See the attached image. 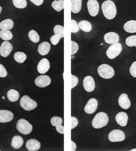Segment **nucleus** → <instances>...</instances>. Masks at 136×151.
<instances>
[{"label": "nucleus", "instance_id": "obj_12", "mask_svg": "<svg viewBox=\"0 0 136 151\" xmlns=\"http://www.w3.org/2000/svg\"><path fill=\"white\" fill-rule=\"evenodd\" d=\"M12 45L8 41L3 42L0 47V55L4 58L9 55L12 51Z\"/></svg>", "mask_w": 136, "mask_h": 151}, {"label": "nucleus", "instance_id": "obj_11", "mask_svg": "<svg viewBox=\"0 0 136 151\" xmlns=\"http://www.w3.org/2000/svg\"><path fill=\"white\" fill-rule=\"evenodd\" d=\"M98 101L96 98L90 99L86 105L84 110L87 114H93L97 109Z\"/></svg>", "mask_w": 136, "mask_h": 151}, {"label": "nucleus", "instance_id": "obj_27", "mask_svg": "<svg viewBox=\"0 0 136 151\" xmlns=\"http://www.w3.org/2000/svg\"><path fill=\"white\" fill-rule=\"evenodd\" d=\"M0 38L3 40L8 41L13 38V35L8 30H1L0 31Z\"/></svg>", "mask_w": 136, "mask_h": 151}, {"label": "nucleus", "instance_id": "obj_36", "mask_svg": "<svg viewBox=\"0 0 136 151\" xmlns=\"http://www.w3.org/2000/svg\"><path fill=\"white\" fill-rule=\"evenodd\" d=\"M71 43H72V52H71V54L72 55H74L75 54H76L78 50L79 47L78 45V43L74 41H71Z\"/></svg>", "mask_w": 136, "mask_h": 151}, {"label": "nucleus", "instance_id": "obj_7", "mask_svg": "<svg viewBox=\"0 0 136 151\" xmlns=\"http://www.w3.org/2000/svg\"><path fill=\"white\" fill-rule=\"evenodd\" d=\"M125 134L120 130H114L109 132L108 139L111 142H121L125 139Z\"/></svg>", "mask_w": 136, "mask_h": 151}, {"label": "nucleus", "instance_id": "obj_34", "mask_svg": "<svg viewBox=\"0 0 136 151\" xmlns=\"http://www.w3.org/2000/svg\"><path fill=\"white\" fill-rule=\"evenodd\" d=\"M71 25H72V28H71V32L72 33H78L79 31V26L78 24L77 23V22L75 20L72 19L71 20Z\"/></svg>", "mask_w": 136, "mask_h": 151}, {"label": "nucleus", "instance_id": "obj_14", "mask_svg": "<svg viewBox=\"0 0 136 151\" xmlns=\"http://www.w3.org/2000/svg\"><path fill=\"white\" fill-rule=\"evenodd\" d=\"M50 68L49 60L46 58H43L39 62L37 65V71L40 74L46 73Z\"/></svg>", "mask_w": 136, "mask_h": 151}, {"label": "nucleus", "instance_id": "obj_25", "mask_svg": "<svg viewBox=\"0 0 136 151\" xmlns=\"http://www.w3.org/2000/svg\"><path fill=\"white\" fill-rule=\"evenodd\" d=\"M7 97L8 99L12 102H15L17 101L19 98V93L18 91L12 89L8 91L7 93Z\"/></svg>", "mask_w": 136, "mask_h": 151}, {"label": "nucleus", "instance_id": "obj_10", "mask_svg": "<svg viewBox=\"0 0 136 151\" xmlns=\"http://www.w3.org/2000/svg\"><path fill=\"white\" fill-rule=\"evenodd\" d=\"M35 84L41 88H45L50 85L51 83V78L47 75H41L37 77L35 81Z\"/></svg>", "mask_w": 136, "mask_h": 151}, {"label": "nucleus", "instance_id": "obj_22", "mask_svg": "<svg viewBox=\"0 0 136 151\" xmlns=\"http://www.w3.org/2000/svg\"><path fill=\"white\" fill-rule=\"evenodd\" d=\"M14 26V21L11 19H5L0 23L1 30H11Z\"/></svg>", "mask_w": 136, "mask_h": 151}, {"label": "nucleus", "instance_id": "obj_20", "mask_svg": "<svg viewBox=\"0 0 136 151\" xmlns=\"http://www.w3.org/2000/svg\"><path fill=\"white\" fill-rule=\"evenodd\" d=\"M124 30L129 33H136V20H129L124 23Z\"/></svg>", "mask_w": 136, "mask_h": 151}, {"label": "nucleus", "instance_id": "obj_8", "mask_svg": "<svg viewBox=\"0 0 136 151\" xmlns=\"http://www.w3.org/2000/svg\"><path fill=\"white\" fill-rule=\"evenodd\" d=\"M89 14L91 17H96L99 12V5L97 0H89L87 3Z\"/></svg>", "mask_w": 136, "mask_h": 151}, {"label": "nucleus", "instance_id": "obj_43", "mask_svg": "<svg viewBox=\"0 0 136 151\" xmlns=\"http://www.w3.org/2000/svg\"><path fill=\"white\" fill-rule=\"evenodd\" d=\"M71 142H72V150H71L72 151H76V148H77L76 143L74 141H72Z\"/></svg>", "mask_w": 136, "mask_h": 151}, {"label": "nucleus", "instance_id": "obj_28", "mask_svg": "<svg viewBox=\"0 0 136 151\" xmlns=\"http://www.w3.org/2000/svg\"><path fill=\"white\" fill-rule=\"evenodd\" d=\"M27 58L26 55L22 52H17L14 54V59L17 62L22 63H23Z\"/></svg>", "mask_w": 136, "mask_h": 151}, {"label": "nucleus", "instance_id": "obj_39", "mask_svg": "<svg viewBox=\"0 0 136 151\" xmlns=\"http://www.w3.org/2000/svg\"><path fill=\"white\" fill-rule=\"evenodd\" d=\"M72 89L74 88L76 86H77L78 83V77H76V76L72 75Z\"/></svg>", "mask_w": 136, "mask_h": 151}, {"label": "nucleus", "instance_id": "obj_33", "mask_svg": "<svg viewBox=\"0 0 136 151\" xmlns=\"http://www.w3.org/2000/svg\"><path fill=\"white\" fill-rule=\"evenodd\" d=\"M63 29H64V27L63 26H61V25H55L54 27V32L55 34H57L60 35L61 37L62 38H63L64 37V35H63Z\"/></svg>", "mask_w": 136, "mask_h": 151}, {"label": "nucleus", "instance_id": "obj_45", "mask_svg": "<svg viewBox=\"0 0 136 151\" xmlns=\"http://www.w3.org/2000/svg\"><path fill=\"white\" fill-rule=\"evenodd\" d=\"M131 151H136V148H135V149H133V150H132Z\"/></svg>", "mask_w": 136, "mask_h": 151}, {"label": "nucleus", "instance_id": "obj_40", "mask_svg": "<svg viewBox=\"0 0 136 151\" xmlns=\"http://www.w3.org/2000/svg\"><path fill=\"white\" fill-rule=\"evenodd\" d=\"M71 119H72V129H73L78 126V119L74 116H72Z\"/></svg>", "mask_w": 136, "mask_h": 151}, {"label": "nucleus", "instance_id": "obj_19", "mask_svg": "<svg viewBox=\"0 0 136 151\" xmlns=\"http://www.w3.org/2000/svg\"><path fill=\"white\" fill-rule=\"evenodd\" d=\"M51 50V45L48 42L44 41L41 42L39 45L38 51L39 53L42 56L47 55Z\"/></svg>", "mask_w": 136, "mask_h": 151}, {"label": "nucleus", "instance_id": "obj_31", "mask_svg": "<svg viewBox=\"0 0 136 151\" xmlns=\"http://www.w3.org/2000/svg\"><path fill=\"white\" fill-rule=\"evenodd\" d=\"M126 44L130 47H136V35L129 36L126 39Z\"/></svg>", "mask_w": 136, "mask_h": 151}, {"label": "nucleus", "instance_id": "obj_2", "mask_svg": "<svg viewBox=\"0 0 136 151\" xmlns=\"http://www.w3.org/2000/svg\"><path fill=\"white\" fill-rule=\"evenodd\" d=\"M109 122V117L106 113L99 112L94 117L92 126L94 129H101L106 126Z\"/></svg>", "mask_w": 136, "mask_h": 151}, {"label": "nucleus", "instance_id": "obj_37", "mask_svg": "<svg viewBox=\"0 0 136 151\" xmlns=\"http://www.w3.org/2000/svg\"><path fill=\"white\" fill-rule=\"evenodd\" d=\"M130 73L133 77L136 78V61L132 64L130 68Z\"/></svg>", "mask_w": 136, "mask_h": 151}, {"label": "nucleus", "instance_id": "obj_41", "mask_svg": "<svg viewBox=\"0 0 136 151\" xmlns=\"http://www.w3.org/2000/svg\"><path fill=\"white\" fill-rule=\"evenodd\" d=\"M56 130L57 131L61 134H63L64 133V127L63 126H62V124H59L58 126H57L56 127Z\"/></svg>", "mask_w": 136, "mask_h": 151}, {"label": "nucleus", "instance_id": "obj_23", "mask_svg": "<svg viewBox=\"0 0 136 151\" xmlns=\"http://www.w3.org/2000/svg\"><path fill=\"white\" fill-rule=\"evenodd\" d=\"M82 0H71V11L73 14H78L81 9Z\"/></svg>", "mask_w": 136, "mask_h": 151}, {"label": "nucleus", "instance_id": "obj_4", "mask_svg": "<svg viewBox=\"0 0 136 151\" xmlns=\"http://www.w3.org/2000/svg\"><path fill=\"white\" fill-rule=\"evenodd\" d=\"M20 105L25 111H30L37 108V104L29 96L24 95L20 100Z\"/></svg>", "mask_w": 136, "mask_h": 151}, {"label": "nucleus", "instance_id": "obj_26", "mask_svg": "<svg viewBox=\"0 0 136 151\" xmlns=\"http://www.w3.org/2000/svg\"><path fill=\"white\" fill-rule=\"evenodd\" d=\"M51 6L56 11L60 12L64 8V1L54 0L51 4Z\"/></svg>", "mask_w": 136, "mask_h": 151}, {"label": "nucleus", "instance_id": "obj_13", "mask_svg": "<svg viewBox=\"0 0 136 151\" xmlns=\"http://www.w3.org/2000/svg\"><path fill=\"white\" fill-rule=\"evenodd\" d=\"M118 103L120 108L123 109H128L131 106V102L128 98V95L125 93L120 95L118 99Z\"/></svg>", "mask_w": 136, "mask_h": 151}, {"label": "nucleus", "instance_id": "obj_30", "mask_svg": "<svg viewBox=\"0 0 136 151\" xmlns=\"http://www.w3.org/2000/svg\"><path fill=\"white\" fill-rule=\"evenodd\" d=\"M14 5L19 9H23L27 6L26 0H12Z\"/></svg>", "mask_w": 136, "mask_h": 151}, {"label": "nucleus", "instance_id": "obj_6", "mask_svg": "<svg viewBox=\"0 0 136 151\" xmlns=\"http://www.w3.org/2000/svg\"><path fill=\"white\" fill-rule=\"evenodd\" d=\"M122 51V44L119 42L112 44L106 51V55L108 58L111 59H114Z\"/></svg>", "mask_w": 136, "mask_h": 151}, {"label": "nucleus", "instance_id": "obj_16", "mask_svg": "<svg viewBox=\"0 0 136 151\" xmlns=\"http://www.w3.org/2000/svg\"><path fill=\"white\" fill-rule=\"evenodd\" d=\"M104 40L107 44H115L119 41V36L115 32H109L105 35Z\"/></svg>", "mask_w": 136, "mask_h": 151}, {"label": "nucleus", "instance_id": "obj_3", "mask_svg": "<svg viewBox=\"0 0 136 151\" xmlns=\"http://www.w3.org/2000/svg\"><path fill=\"white\" fill-rule=\"evenodd\" d=\"M98 75L103 78L110 79L115 75V70L112 67L107 64H102L98 68Z\"/></svg>", "mask_w": 136, "mask_h": 151}, {"label": "nucleus", "instance_id": "obj_29", "mask_svg": "<svg viewBox=\"0 0 136 151\" xmlns=\"http://www.w3.org/2000/svg\"><path fill=\"white\" fill-rule=\"evenodd\" d=\"M29 38V39L33 42L35 43H37L40 41V36H39L38 33L34 30H32L29 32L28 34Z\"/></svg>", "mask_w": 136, "mask_h": 151}, {"label": "nucleus", "instance_id": "obj_24", "mask_svg": "<svg viewBox=\"0 0 136 151\" xmlns=\"http://www.w3.org/2000/svg\"><path fill=\"white\" fill-rule=\"evenodd\" d=\"M79 28L83 32L89 33L92 30L91 24L87 20H81L78 23Z\"/></svg>", "mask_w": 136, "mask_h": 151}, {"label": "nucleus", "instance_id": "obj_15", "mask_svg": "<svg viewBox=\"0 0 136 151\" xmlns=\"http://www.w3.org/2000/svg\"><path fill=\"white\" fill-rule=\"evenodd\" d=\"M14 115L8 110H0V123H8L12 121Z\"/></svg>", "mask_w": 136, "mask_h": 151}, {"label": "nucleus", "instance_id": "obj_38", "mask_svg": "<svg viewBox=\"0 0 136 151\" xmlns=\"http://www.w3.org/2000/svg\"><path fill=\"white\" fill-rule=\"evenodd\" d=\"M8 73L6 69L2 64H0V77H2V78L5 77H6Z\"/></svg>", "mask_w": 136, "mask_h": 151}, {"label": "nucleus", "instance_id": "obj_42", "mask_svg": "<svg viewBox=\"0 0 136 151\" xmlns=\"http://www.w3.org/2000/svg\"><path fill=\"white\" fill-rule=\"evenodd\" d=\"M30 1L36 6L41 5L44 2V0H30Z\"/></svg>", "mask_w": 136, "mask_h": 151}, {"label": "nucleus", "instance_id": "obj_21", "mask_svg": "<svg viewBox=\"0 0 136 151\" xmlns=\"http://www.w3.org/2000/svg\"><path fill=\"white\" fill-rule=\"evenodd\" d=\"M23 144V138L19 135L14 136L12 138V142H11V146L14 149H19Z\"/></svg>", "mask_w": 136, "mask_h": 151}, {"label": "nucleus", "instance_id": "obj_1", "mask_svg": "<svg viewBox=\"0 0 136 151\" xmlns=\"http://www.w3.org/2000/svg\"><path fill=\"white\" fill-rule=\"evenodd\" d=\"M102 11L105 18L108 20L114 19L117 16V7L111 0H106L102 3Z\"/></svg>", "mask_w": 136, "mask_h": 151}, {"label": "nucleus", "instance_id": "obj_18", "mask_svg": "<svg viewBox=\"0 0 136 151\" xmlns=\"http://www.w3.org/2000/svg\"><path fill=\"white\" fill-rule=\"evenodd\" d=\"M115 119L117 123L119 126L122 127H125L126 126H127L128 121V116L127 113L123 112L117 113L116 115Z\"/></svg>", "mask_w": 136, "mask_h": 151}, {"label": "nucleus", "instance_id": "obj_35", "mask_svg": "<svg viewBox=\"0 0 136 151\" xmlns=\"http://www.w3.org/2000/svg\"><path fill=\"white\" fill-rule=\"evenodd\" d=\"M61 38H62V37L60 35H57V34H55L54 35H53L51 37L50 41H51V42L53 45H57L58 44L59 42V41H60V40Z\"/></svg>", "mask_w": 136, "mask_h": 151}, {"label": "nucleus", "instance_id": "obj_32", "mask_svg": "<svg viewBox=\"0 0 136 151\" xmlns=\"http://www.w3.org/2000/svg\"><path fill=\"white\" fill-rule=\"evenodd\" d=\"M51 123L53 126L56 127L59 124L63 123V119L58 116H54L51 119Z\"/></svg>", "mask_w": 136, "mask_h": 151}, {"label": "nucleus", "instance_id": "obj_5", "mask_svg": "<svg viewBox=\"0 0 136 151\" xmlns=\"http://www.w3.org/2000/svg\"><path fill=\"white\" fill-rule=\"evenodd\" d=\"M17 128L18 132L23 135L29 134L33 130L32 125L28 121L23 119H21L18 121Z\"/></svg>", "mask_w": 136, "mask_h": 151}, {"label": "nucleus", "instance_id": "obj_44", "mask_svg": "<svg viewBox=\"0 0 136 151\" xmlns=\"http://www.w3.org/2000/svg\"><path fill=\"white\" fill-rule=\"evenodd\" d=\"M2 7L0 6V14H1V11H2Z\"/></svg>", "mask_w": 136, "mask_h": 151}, {"label": "nucleus", "instance_id": "obj_17", "mask_svg": "<svg viewBox=\"0 0 136 151\" xmlns=\"http://www.w3.org/2000/svg\"><path fill=\"white\" fill-rule=\"evenodd\" d=\"M26 147L28 151H38L41 148V144L37 139H30L26 142Z\"/></svg>", "mask_w": 136, "mask_h": 151}, {"label": "nucleus", "instance_id": "obj_9", "mask_svg": "<svg viewBox=\"0 0 136 151\" xmlns=\"http://www.w3.org/2000/svg\"><path fill=\"white\" fill-rule=\"evenodd\" d=\"M83 87L87 92H93L96 88V84L94 78L90 76H87L84 77L83 80Z\"/></svg>", "mask_w": 136, "mask_h": 151}]
</instances>
